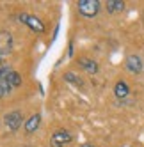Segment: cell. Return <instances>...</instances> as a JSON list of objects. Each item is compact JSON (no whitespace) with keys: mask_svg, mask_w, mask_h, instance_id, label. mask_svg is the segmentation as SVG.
Returning <instances> with one entry per match:
<instances>
[{"mask_svg":"<svg viewBox=\"0 0 144 147\" xmlns=\"http://www.w3.org/2000/svg\"><path fill=\"white\" fill-rule=\"evenodd\" d=\"M9 71H11L9 67H0V80H4V78H5V75H7Z\"/></svg>","mask_w":144,"mask_h":147,"instance_id":"14","label":"cell"},{"mask_svg":"<svg viewBox=\"0 0 144 147\" xmlns=\"http://www.w3.org/2000/svg\"><path fill=\"white\" fill-rule=\"evenodd\" d=\"M71 140H73V136H71V133L68 129H57V131L52 133V136H50V145L52 147H64Z\"/></svg>","mask_w":144,"mask_h":147,"instance_id":"4","label":"cell"},{"mask_svg":"<svg viewBox=\"0 0 144 147\" xmlns=\"http://www.w3.org/2000/svg\"><path fill=\"white\" fill-rule=\"evenodd\" d=\"M13 90V87L9 85V83L5 82V78L4 80H0V98H4V96H7L9 92Z\"/></svg>","mask_w":144,"mask_h":147,"instance_id":"13","label":"cell"},{"mask_svg":"<svg viewBox=\"0 0 144 147\" xmlns=\"http://www.w3.org/2000/svg\"><path fill=\"white\" fill-rule=\"evenodd\" d=\"M123 9H125V2L123 0H107V13L116 14V13H121Z\"/></svg>","mask_w":144,"mask_h":147,"instance_id":"10","label":"cell"},{"mask_svg":"<svg viewBox=\"0 0 144 147\" xmlns=\"http://www.w3.org/2000/svg\"><path fill=\"white\" fill-rule=\"evenodd\" d=\"M11 50H13V36L5 30H0V57L7 55Z\"/></svg>","mask_w":144,"mask_h":147,"instance_id":"5","label":"cell"},{"mask_svg":"<svg viewBox=\"0 0 144 147\" xmlns=\"http://www.w3.org/2000/svg\"><path fill=\"white\" fill-rule=\"evenodd\" d=\"M126 69L133 75H141L142 73V59L139 55H128L126 57Z\"/></svg>","mask_w":144,"mask_h":147,"instance_id":"6","label":"cell"},{"mask_svg":"<svg viewBox=\"0 0 144 147\" xmlns=\"http://www.w3.org/2000/svg\"><path fill=\"white\" fill-rule=\"evenodd\" d=\"M39 124H41V113H34V115H30V117L25 121V131L30 135V133H34L37 128H39Z\"/></svg>","mask_w":144,"mask_h":147,"instance_id":"9","label":"cell"},{"mask_svg":"<svg viewBox=\"0 0 144 147\" xmlns=\"http://www.w3.org/2000/svg\"><path fill=\"white\" fill-rule=\"evenodd\" d=\"M64 80H66V82H69V83H73V85H77V87H82V85H84L82 78H80V76H77L75 73H71V71L64 73Z\"/></svg>","mask_w":144,"mask_h":147,"instance_id":"12","label":"cell"},{"mask_svg":"<svg viewBox=\"0 0 144 147\" xmlns=\"http://www.w3.org/2000/svg\"><path fill=\"white\" fill-rule=\"evenodd\" d=\"M18 20L22 23H25L30 30H34L36 34H43L45 32V23L41 22V20L37 18V16H34V14H27V13H22L18 16Z\"/></svg>","mask_w":144,"mask_h":147,"instance_id":"3","label":"cell"},{"mask_svg":"<svg viewBox=\"0 0 144 147\" xmlns=\"http://www.w3.org/2000/svg\"><path fill=\"white\" fill-rule=\"evenodd\" d=\"M4 124H5V128L9 131H18L20 128H22V124H23V113L20 112V110H13V112H9L4 115Z\"/></svg>","mask_w":144,"mask_h":147,"instance_id":"2","label":"cell"},{"mask_svg":"<svg viewBox=\"0 0 144 147\" xmlns=\"http://www.w3.org/2000/svg\"><path fill=\"white\" fill-rule=\"evenodd\" d=\"M5 82H7L13 89H16V87L22 85V75H20V73H16V71H9L7 75H5Z\"/></svg>","mask_w":144,"mask_h":147,"instance_id":"11","label":"cell"},{"mask_svg":"<svg viewBox=\"0 0 144 147\" xmlns=\"http://www.w3.org/2000/svg\"><path fill=\"white\" fill-rule=\"evenodd\" d=\"M128 94H130L128 83H126L125 80H118V82H116V85H114V96H116L118 99H125Z\"/></svg>","mask_w":144,"mask_h":147,"instance_id":"8","label":"cell"},{"mask_svg":"<svg viewBox=\"0 0 144 147\" xmlns=\"http://www.w3.org/2000/svg\"><path fill=\"white\" fill-rule=\"evenodd\" d=\"M2 62H4V60H2V57H0V66H2ZM2 67H4V66H2Z\"/></svg>","mask_w":144,"mask_h":147,"instance_id":"16","label":"cell"},{"mask_svg":"<svg viewBox=\"0 0 144 147\" xmlns=\"http://www.w3.org/2000/svg\"><path fill=\"white\" fill-rule=\"evenodd\" d=\"M77 7L84 18H94L100 11V0H78Z\"/></svg>","mask_w":144,"mask_h":147,"instance_id":"1","label":"cell"},{"mask_svg":"<svg viewBox=\"0 0 144 147\" xmlns=\"http://www.w3.org/2000/svg\"><path fill=\"white\" fill-rule=\"evenodd\" d=\"M80 147H98V145H92V144H89V142H84Z\"/></svg>","mask_w":144,"mask_h":147,"instance_id":"15","label":"cell"},{"mask_svg":"<svg viewBox=\"0 0 144 147\" xmlns=\"http://www.w3.org/2000/svg\"><path fill=\"white\" fill-rule=\"evenodd\" d=\"M78 66L84 69L86 73H89V75H96L98 73V62L96 60H92V59H89V57H80L78 59Z\"/></svg>","mask_w":144,"mask_h":147,"instance_id":"7","label":"cell"}]
</instances>
